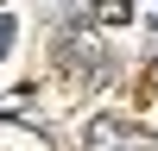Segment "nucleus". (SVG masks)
<instances>
[{"label": "nucleus", "instance_id": "nucleus-1", "mask_svg": "<svg viewBox=\"0 0 158 151\" xmlns=\"http://www.w3.org/2000/svg\"><path fill=\"white\" fill-rule=\"evenodd\" d=\"M13 44V19H0V50H6Z\"/></svg>", "mask_w": 158, "mask_h": 151}]
</instances>
